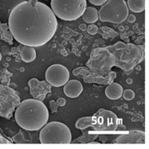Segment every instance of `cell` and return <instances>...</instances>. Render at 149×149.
<instances>
[{"label": "cell", "instance_id": "5bb4252c", "mask_svg": "<svg viewBox=\"0 0 149 149\" xmlns=\"http://www.w3.org/2000/svg\"><path fill=\"white\" fill-rule=\"evenodd\" d=\"M123 87L117 82H111L105 89V95L109 100H117L122 96Z\"/></svg>", "mask_w": 149, "mask_h": 149}, {"label": "cell", "instance_id": "9a60e30c", "mask_svg": "<svg viewBox=\"0 0 149 149\" xmlns=\"http://www.w3.org/2000/svg\"><path fill=\"white\" fill-rule=\"evenodd\" d=\"M20 54L22 61L24 62H26V63L32 62L36 59L37 57L36 51L32 47H27V46L21 47Z\"/></svg>", "mask_w": 149, "mask_h": 149}, {"label": "cell", "instance_id": "9c48e42d", "mask_svg": "<svg viewBox=\"0 0 149 149\" xmlns=\"http://www.w3.org/2000/svg\"><path fill=\"white\" fill-rule=\"evenodd\" d=\"M74 76H81L83 80L86 83H97L101 85H109L113 82L117 77V73L111 71L107 75H102L100 73H95L91 69L86 67H80L73 71Z\"/></svg>", "mask_w": 149, "mask_h": 149}, {"label": "cell", "instance_id": "2e32d148", "mask_svg": "<svg viewBox=\"0 0 149 149\" xmlns=\"http://www.w3.org/2000/svg\"><path fill=\"white\" fill-rule=\"evenodd\" d=\"M82 19L85 22L88 24L95 23L99 20V14L96 8L93 7H88L86 8V10L82 14Z\"/></svg>", "mask_w": 149, "mask_h": 149}, {"label": "cell", "instance_id": "8fae6325", "mask_svg": "<svg viewBox=\"0 0 149 149\" xmlns=\"http://www.w3.org/2000/svg\"><path fill=\"white\" fill-rule=\"evenodd\" d=\"M30 94L34 99L42 101L46 98V95L51 92V85L47 81H40L37 78H31L28 81Z\"/></svg>", "mask_w": 149, "mask_h": 149}, {"label": "cell", "instance_id": "44dd1931", "mask_svg": "<svg viewBox=\"0 0 149 149\" xmlns=\"http://www.w3.org/2000/svg\"><path fill=\"white\" fill-rule=\"evenodd\" d=\"M100 30V33H102L103 37L104 36L105 34H108L107 38H113V37H116L117 35V33L116 31L113 30L112 29L107 28V27H101Z\"/></svg>", "mask_w": 149, "mask_h": 149}, {"label": "cell", "instance_id": "7c38bea8", "mask_svg": "<svg viewBox=\"0 0 149 149\" xmlns=\"http://www.w3.org/2000/svg\"><path fill=\"white\" fill-rule=\"evenodd\" d=\"M112 143L117 144H144L145 132L136 130L130 131L129 133L119 135Z\"/></svg>", "mask_w": 149, "mask_h": 149}, {"label": "cell", "instance_id": "83f0119b", "mask_svg": "<svg viewBox=\"0 0 149 149\" xmlns=\"http://www.w3.org/2000/svg\"><path fill=\"white\" fill-rule=\"evenodd\" d=\"M127 20L129 21L130 23H134L135 20H136V17L134 16V15H128L127 16Z\"/></svg>", "mask_w": 149, "mask_h": 149}, {"label": "cell", "instance_id": "603a6c76", "mask_svg": "<svg viewBox=\"0 0 149 149\" xmlns=\"http://www.w3.org/2000/svg\"><path fill=\"white\" fill-rule=\"evenodd\" d=\"M86 29H87L89 34H91V35H95L99 31L98 27L94 24H91L90 25H88V28H86Z\"/></svg>", "mask_w": 149, "mask_h": 149}, {"label": "cell", "instance_id": "30bf717a", "mask_svg": "<svg viewBox=\"0 0 149 149\" xmlns=\"http://www.w3.org/2000/svg\"><path fill=\"white\" fill-rule=\"evenodd\" d=\"M46 81L52 86L60 87L65 85L69 79V72L66 67L60 64L51 65L46 71Z\"/></svg>", "mask_w": 149, "mask_h": 149}, {"label": "cell", "instance_id": "484cf974", "mask_svg": "<svg viewBox=\"0 0 149 149\" xmlns=\"http://www.w3.org/2000/svg\"><path fill=\"white\" fill-rule=\"evenodd\" d=\"M50 107H51V110L53 113H56L57 112V108H58V105H57L56 102L55 100H51L50 101Z\"/></svg>", "mask_w": 149, "mask_h": 149}, {"label": "cell", "instance_id": "3957f363", "mask_svg": "<svg viewBox=\"0 0 149 149\" xmlns=\"http://www.w3.org/2000/svg\"><path fill=\"white\" fill-rule=\"evenodd\" d=\"M15 119L24 130L37 131L47 123L49 111L42 101L36 99L25 100L16 107Z\"/></svg>", "mask_w": 149, "mask_h": 149}, {"label": "cell", "instance_id": "4dcf8cb0", "mask_svg": "<svg viewBox=\"0 0 149 149\" xmlns=\"http://www.w3.org/2000/svg\"><path fill=\"white\" fill-rule=\"evenodd\" d=\"M0 24H1V23H0Z\"/></svg>", "mask_w": 149, "mask_h": 149}, {"label": "cell", "instance_id": "5b68a950", "mask_svg": "<svg viewBox=\"0 0 149 149\" xmlns=\"http://www.w3.org/2000/svg\"><path fill=\"white\" fill-rule=\"evenodd\" d=\"M51 7L61 20L73 21L82 16L86 8V0H52Z\"/></svg>", "mask_w": 149, "mask_h": 149}, {"label": "cell", "instance_id": "6da1fadb", "mask_svg": "<svg viewBox=\"0 0 149 149\" xmlns=\"http://www.w3.org/2000/svg\"><path fill=\"white\" fill-rule=\"evenodd\" d=\"M57 20L52 10L38 0L17 4L8 20L13 38L23 46L41 47L52 38L57 30Z\"/></svg>", "mask_w": 149, "mask_h": 149}, {"label": "cell", "instance_id": "277c9868", "mask_svg": "<svg viewBox=\"0 0 149 149\" xmlns=\"http://www.w3.org/2000/svg\"><path fill=\"white\" fill-rule=\"evenodd\" d=\"M39 140L43 144H69L72 141V133L64 123L52 121L42 127Z\"/></svg>", "mask_w": 149, "mask_h": 149}, {"label": "cell", "instance_id": "4316f807", "mask_svg": "<svg viewBox=\"0 0 149 149\" xmlns=\"http://www.w3.org/2000/svg\"><path fill=\"white\" fill-rule=\"evenodd\" d=\"M56 104L58 105V107H63L66 104V100L64 98H59L56 101Z\"/></svg>", "mask_w": 149, "mask_h": 149}, {"label": "cell", "instance_id": "cb8c5ba5", "mask_svg": "<svg viewBox=\"0 0 149 149\" xmlns=\"http://www.w3.org/2000/svg\"><path fill=\"white\" fill-rule=\"evenodd\" d=\"M13 142L10 139H8L6 135L0 131V144H8V143H12Z\"/></svg>", "mask_w": 149, "mask_h": 149}, {"label": "cell", "instance_id": "ac0fdd59", "mask_svg": "<svg viewBox=\"0 0 149 149\" xmlns=\"http://www.w3.org/2000/svg\"><path fill=\"white\" fill-rule=\"evenodd\" d=\"M83 134L77 138V139L71 141L72 143H90L91 142L95 141L97 138L99 137V134H91V132L86 131V130H83Z\"/></svg>", "mask_w": 149, "mask_h": 149}, {"label": "cell", "instance_id": "d6986e66", "mask_svg": "<svg viewBox=\"0 0 149 149\" xmlns=\"http://www.w3.org/2000/svg\"><path fill=\"white\" fill-rule=\"evenodd\" d=\"M0 38L3 40L8 42L9 43L12 44V33L9 29V26L8 24H0Z\"/></svg>", "mask_w": 149, "mask_h": 149}, {"label": "cell", "instance_id": "7402d4cb", "mask_svg": "<svg viewBox=\"0 0 149 149\" xmlns=\"http://www.w3.org/2000/svg\"><path fill=\"white\" fill-rule=\"evenodd\" d=\"M122 95L124 97L125 100H132L134 96H135V94L134 92L132 90L130 89H126L125 91H123L122 93Z\"/></svg>", "mask_w": 149, "mask_h": 149}, {"label": "cell", "instance_id": "e0dca14e", "mask_svg": "<svg viewBox=\"0 0 149 149\" xmlns=\"http://www.w3.org/2000/svg\"><path fill=\"white\" fill-rule=\"evenodd\" d=\"M128 8L134 13L143 12L145 10V0H128Z\"/></svg>", "mask_w": 149, "mask_h": 149}, {"label": "cell", "instance_id": "f1b7e54d", "mask_svg": "<svg viewBox=\"0 0 149 149\" xmlns=\"http://www.w3.org/2000/svg\"><path fill=\"white\" fill-rule=\"evenodd\" d=\"M79 28H80V29H82V30H86V25H85V24H80Z\"/></svg>", "mask_w": 149, "mask_h": 149}, {"label": "cell", "instance_id": "8992f818", "mask_svg": "<svg viewBox=\"0 0 149 149\" xmlns=\"http://www.w3.org/2000/svg\"><path fill=\"white\" fill-rule=\"evenodd\" d=\"M102 22L120 24L124 22L129 15V8L125 0H108L98 12Z\"/></svg>", "mask_w": 149, "mask_h": 149}, {"label": "cell", "instance_id": "52a82bcc", "mask_svg": "<svg viewBox=\"0 0 149 149\" xmlns=\"http://www.w3.org/2000/svg\"><path fill=\"white\" fill-rule=\"evenodd\" d=\"M121 120L112 111L100 109L91 117L89 128L97 131H115Z\"/></svg>", "mask_w": 149, "mask_h": 149}, {"label": "cell", "instance_id": "ffe728a7", "mask_svg": "<svg viewBox=\"0 0 149 149\" xmlns=\"http://www.w3.org/2000/svg\"><path fill=\"white\" fill-rule=\"evenodd\" d=\"M90 122H91V117H81L77 121L75 126H76L77 129L81 130H86L87 128H89Z\"/></svg>", "mask_w": 149, "mask_h": 149}, {"label": "cell", "instance_id": "f546056e", "mask_svg": "<svg viewBox=\"0 0 149 149\" xmlns=\"http://www.w3.org/2000/svg\"><path fill=\"white\" fill-rule=\"evenodd\" d=\"M1 60H2V54L0 52V61H1Z\"/></svg>", "mask_w": 149, "mask_h": 149}, {"label": "cell", "instance_id": "7a4b0ae2", "mask_svg": "<svg viewBox=\"0 0 149 149\" xmlns=\"http://www.w3.org/2000/svg\"><path fill=\"white\" fill-rule=\"evenodd\" d=\"M144 57L143 45L117 42L105 47L93 49L86 65L91 71L102 75L109 74L114 66L129 73L144 60Z\"/></svg>", "mask_w": 149, "mask_h": 149}, {"label": "cell", "instance_id": "4fadbf2b", "mask_svg": "<svg viewBox=\"0 0 149 149\" xmlns=\"http://www.w3.org/2000/svg\"><path fill=\"white\" fill-rule=\"evenodd\" d=\"M83 91V86L81 81L77 80H70L64 86V92L69 98H77Z\"/></svg>", "mask_w": 149, "mask_h": 149}, {"label": "cell", "instance_id": "d4e9b609", "mask_svg": "<svg viewBox=\"0 0 149 149\" xmlns=\"http://www.w3.org/2000/svg\"><path fill=\"white\" fill-rule=\"evenodd\" d=\"M108 0H89V2L95 6H102L107 2Z\"/></svg>", "mask_w": 149, "mask_h": 149}, {"label": "cell", "instance_id": "ba28073f", "mask_svg": "<svg viewBox=\"0 0 149 149\" xmlns=\"http://www.w3.org/2000/svg\"><path fill=\"white\" fill-rule=\"evenodd\" d=\"M20 103V96L14 89L0 85V117L10 120Z\"/></svg>", "mask_w": 149, "mask_h": 149}]
</instances>
